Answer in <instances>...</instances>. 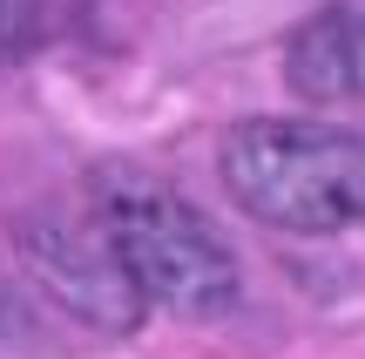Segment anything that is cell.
Instances as JSON below:
<instances>
[{"label": "cell", "mask_w": 365, "mask_h": 359, "mask_svg": "<svg viewBox=\"0 0 365 359\" xmlns=\"http://www.w3.org/2000/svg\"><path fill=\"white\" fill-rule=\"evenodd\" d=\"M217 176L244 217L271 231H352L365 224V136L331 122L250 116L223 136Z\"/></svg>", "instance_id": "6da1fadb"}, {"label": "cell", "mask_w": 365, "mask_h": 359, "mask_svg": "<svg viewBox=\"0 0 365 359\" xmlns=\"http://www.w3.org/2000/svg\"><path fill=\"white\" fill-rule=\"evenodd\" d=\"M102 231L115 238L122 265H129L135 292L149 305L176 312V319H217L237 305L244 278H237V258L223 244V231L196 211L190 197H176L163 176L149 170H102L88 190Z\"/></svg>", "instance_id": "7a4b0ae2"}, {"label": "cell", "mask_w": 365, "mask_h": 359, "mask_svg": "<svg viewBox=\"0 0 365 359\" xmlns=\"http://www.w3.org/2000/svg\"><path fill=\"white\" fill-rule=\"evenodd\" d=\"M34 265L48 271V285L61 292V305H75L81 319H95V325H135L143 305H149V298L135 292L129 265H122L115 238L102 231L95 211H88V224H68L61 238H41Z\"/></svg>", "instance_id": "3957f363"}, {"label": "cell", "mask_w": 365, "mask_h": 359, "mask_svg": "<svg viewBox=\"0 0 365 359\" xmlns=\"http://www.w3.org/2000/svg\"><path fill=\"white\" fill-rule=\"evenodd\" d=\"M284 81L304 102L365 108V0H331L291 34Z\"/></svg>", "instance_id": "277c9868"}, {"label": "cell", "mask_w": 365, "mask_h": 359, "mask_svg": "<svg viewBox=\"0 0 365 359\" xmlns=\"http://www.w3.org/2000/svg\"><path fill=\"white\" fill-rule=\"evenodd\" d=\"M61 0H0V54H27L54 34Z\"/></svg>", "instance_id": "5b68a950"}]
</instances>
